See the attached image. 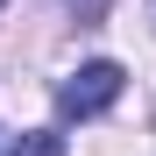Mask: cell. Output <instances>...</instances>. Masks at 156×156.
Masks as SVG:
<instances>
[{
    "label": "cell",
    "mask_w": 156,
    "mask_h": 156,
    "mask_svg": "<svg viewBox=\"0 0 156 156\" xmlns=\"http://www.w3.org/2000/svg\"><path fill=\"white\" fill-rule=\"evenodd\" d=\"M121 85H128V71L114 57H92V64H78L64 85H57V114L64 121H92V114H107L114 99H121Z\"/></svg>",
    "instance_id": "6da1fadb"
},
{
    "label": "cell",
    "mask_w": 156,
    "mask_h": 156,
    "mask_svg": "<svg viewBox=\"0 0 156 156\" xmlns=\"http://www.w3.org/2000/svg\"><path fill=\"white\" fill-rule=\"evenodd\" d=\"M0 156H21V142H7V135H0Z\"/></svg>",
    "instance_id": "7a4b0ae2"
}]
</instances>
